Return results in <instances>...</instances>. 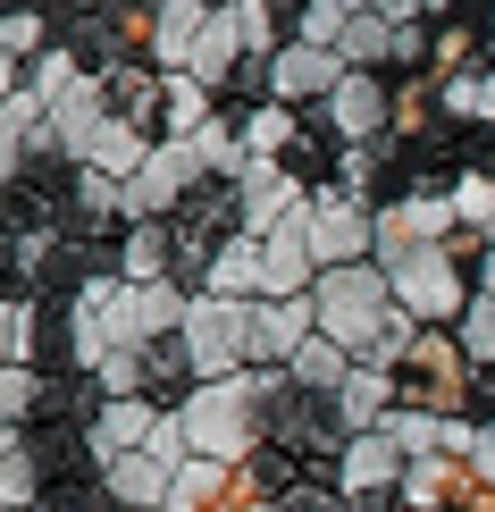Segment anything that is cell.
<instances>
[{
	"label": "cell",
	"instance_id": "cell-1",
	"mask_svg": "<svg viewBox=\"0 0 495 512\" xmlns=\"http://www.w3.org/2000/svg\"><path fill=\"white\" fill-rule=\"evenodd\" d=\"M177 420H185V437H193V462H227V471L261 462V445H269V370L193 387L177 403Z\"/></svg>",
	"mask_w": 495,
	"mask_h": 512
},
{
	"label": "cell",
	"instance_id": "cell-23",
	"mask_svg": "<svg viewBox=\"0 0 495 512\" xmlns=\"http://www.w3.org/2000/svg\"><path fill=\"white\" fill-rule=\"evenodd\" d=\"M487 445H495V420H487Z\"/></svg>",
	"mask_w": 495,
	"mask_h": 512
},
{
	"label": "cell",
	"instance_id": "cell-19",
	"mask_svg": "<svg viewBox=\"0 0 495 512\" xmlns=\"http://www.w3.org/2000/svg\"><path fill=\"white\" fill-rule=\"evenodd\" d=\"M42 403V378L34 370H0V429H26Z\"/></svg>",
	"mask_w": 495,
	"mask_h": 512
},
{
	"label": "cell",
	"instance_id": "cell-22",
	"mask_svg": "<svg viewBox=\"0 0 495 512\" xmlns=\"http://www.w3.org/2000/svg\"><path fill=\"white\" fill-rule=\"evenodd\" d=\"M252 512H277V504H252Z\"/></svg>",
	"mask_w": 495,
	"mask_h": 512
},
{
	"label": "cell",
	"instance_id": "cell-14",
	"mask_svg": "<svg viewBox=\"0 0 495 512\" xmlns=\"http://www.w3.org/2000/svg\"><path fill=\"white\" fill-rule=\"evenodd\" d=\"M353 370H361V361L344 353V345H328V336H311V345L286 361V378H294L303 395H344V387H353Z\"/></svg>",
	"mask_w": 495,
	"mask_h": 512
},
{
	"label": "cell",
	"instance_id": "cell-15",
	"mask_svg": "<svg viewBox=\"0 0 495 512\" xmlns=\"http://www.w3.org/2000/svg\"><path fill=\"white\" fill-rule=\"evenodd\" d=\"M336 412H344V429H353V437L386 429V412H395V378H386V370H353V387L336 395Z\"/></svg>",
	"mask_w": 495,
	"mask_h": 512
},
{
	"label": "cell",
	"instance_id": "cell-9",
	"mask_svg": "<svg viewBox=\"0 0 495 512\" xmlns=\"http://www.w3.org/2000/svg\"><path fill=\"white\" fill-rule=\"evenodd\" d=\"M328 126L344 143H386V135H395V93H386V76L353 68L336 84V101H328Z\"/></svg>",
	"mask_w": 495,
	"mask_h": 512
},
{
	"label": "cell",
	"instance_id": "cell-13",
	"mask_svg": "<svg viewBox=\"0 0 495 512\" xmlns=\"http://www.w3.org/2000/svg\"><path fill=\"white\" fill-rule=\"evenodd\" d=\"M101 496H110L118 512H168V496H177V471L152 454H118L110 471H101Z\"/></svg>",
	"mask_w": 495,
	"mask_h": 512
},
{
	"label": "cell",
	"instance_id": "cell-2",
	"mask_svg": "<svg viewBox=\"0 0 495 512\" xmlns=\"http://www.w3.org/2000/svg\"><path fill=\"white\" fill-rule=\"evenodd\" d=\"M311 311H319V336H328V345H344L353 361H370L403 303H395V277H386L378 261H353V269H328L311 286Z\"/></svg>",
	"mask_w": 495,
	"mask_h": 512
},
{
	"label": "cell",
	"instance_id": "cell-21",
	"mask_svg": "<svg viewBox=\"0 0 495 512\" xmlns=\"http://www.w3.org/2000/svg\"><path fill=\"white\" fill-rule=\"evenodd\" d=\"M479 294L495 303V244H487V261H479Z\"/></svg>",
	"mask_w": 495,
	"mask_h": 512
},
{
	"label": "cell",
	"instance_id": "cell-7",
	"mask_svg": "<svg viewBox=\"0 0 495 512\" xmlns=\"http://www.w3.org/2000/svg\"><path fill=\"white\" fill-rule=\"evenodd\" d=\"M252 504H269L261 479H252V462L244 471H227V462H185L177 496H168V512H252Z\"/></svg>",
	"mask_w": 495,
	"mask_h": 512
},
{
	"label": "cell",
	"instance_id": "cell-18",
	"mask_svg": "<svg viewBox=\"0 0 495 512\" xmlns=\"http://www.w3.org/2000/svg\"><path fill=\"white\" fill-rule=\"evenodd\" d=\"M445 118H479V126H495V68L445 84Z\"/></svg>",
	"mask_w": 495,
	"mask_h": 512
},
{
	"label": "cell",
	"instance_id": "cell-12",
	"mask_svg": "<svg viewBox=\"0 0 495 512\" xmlns=\"http://www.w3.org/2000/svg\"><path fill=\"white\" fill-rule=\"evenodd\" d=\"M160 420H168L160 403H143V395H110V403L93 412V454H101V471H110L118 454H143Z\"/></svg>",
	"mask_w": 495,
	"mask_h": 512
},
{
	"label": "cell",
	"instance_id": "cell-8",
	"mask_svg": "<svg viewBox=\"0 0 495 512\" xmlns=\"http://www.w3.org/2000/svg\"><path fill=\"white\" fill-rule=\"evenodd\" d=\"M353 76L336 51H311V42H286L269 68V101H286V110H311V101H336V84Z\"/></svg>",
	"mask_w": 495,
	"mask_h": 512
},
{
	"label": "cell",
	"instance_id": "cell-4",
	"mask_svg": "<svg viewBox=\"0 0 495 512\" xmlns=\"http://www.w3.org/2000/svg\"><path fill=\"white\" fill-rule=\"evenodd\" d=\"M386 277H395V303L412 311L420 328H462V319H470V303H479V277H462L454 244L412 252V261H395Z\"/></svg>",
	"mask_w": 495,
	"mask_h": 512
},
{
	"label": "cell",
	"instance_id": "cell-17",
	"mask_svg": "<svg viewBox=\"0 0 495 512\" xmlns=\"http://www.w3.org/2000/svg\"><path fill=\"white\" fill-rule=\"evenodd\" d=\"M51 42V17L42 9H9L0 17V51H9V84H17V68H26V51H42Z\"/></svg>",
	"mask_w": 495,
	"mask_h": 512
},
{
	"label": "cell",
	"instance_id": "cell-3",
	"mask_svg": "<svg viewBox=\"0 0 495 512\" xmlns=\"http://www.w3.org/2000/svg\"><path fill=\"white\" fill-rule=\"evenodd\" d=\"M185 353H193V370H202V387H210V378L261 370V303L193 294V311H185Z\"/></svg>",
	"mask_w": 495,
	"mask_h": 512
},
{
	"label": "cell",
	"instance_id": "cell-6",
	"mask_svg": "<svg viewBox=\"0 0 495 512\" xmlns=\"http://www.w3.org/2000/svg\"><path fill=\"white\" fill-rule=\"evenodd\" d=\"M210 177V160H202V143H160L152 160H143V177L126 185V227H152V219H177L185 194Z\"/></svg>",
	"mask_w": 495,
	"mask_h": 512
},
{
	"label": "cell",
	"instance_id": "cell-11",
	"mask_svg": "<svg viewBox=\"0 0 495 512\" xmlns=\"http://www.w3.org/2000/svg\"><path fill=\"white\" fill-rule=\"evenodd\" d=\"M210 17H219L210 0H152V68H160V76H185V68H193Z\"/></svg>",
	"mask_w": 495,
	"mask_h": 512
},
{
	"label": "cell",
	"instance_id": "cell-20",
	"mask_svg": "<svg viewBox=\"0 0 495 512\" xmlns=\"http://www.w3.org/2000/svg\"><path fill=\"white\" fill-rule=\"evenodd\" d=\"M462 353H470V370H495V303L479 294V303H470V319H462Z\"/></svg>",
	"mask_w": 495,
	"mask_h": 512
},
{
	"label": "cell",
	"instance_id": "cell-5",
	"mask_svg": "<svg viewBox=\"0 0 495 512\" xmlns=\"http://www.w3.org/2000/svg\"><path fill=\"white\" fill-rule=\"evenodd\" d=\"M311 252L319 269H353V261H378V210L344 185H319L311 194Z\"/></svg>",
	"mask_w": 495,
	"mask_h": 512
},
{
	"label": "cell",
	"instance_id": "cell-16",
	"mask_svg": "<svg viewBox=\"0 0 495 512\" xmlns=\"http://www.w3.org/2000/svg\"><path fill=\"white\" fill-rule=\"evenodd\" d=\"M353 17H361L353 0H303V9H294V42H311V51H336Z\"/></svg>",
	"mask_w": 495,
	"mask_h": 512
},
{
	"label": "cell",
	"instance_id": "cell-10",
	"mask_svg": "<svg viewBox=\"0 0 495 512\" xmlns=\"http://www.w3.org/2000/svg\"><path fill=\"white\" fill-rule=\"evenodd\" d=\"M261 252H269V294L261 303H303V286H319V252H311V210H294L277 236H261Z\"/></svg>",
	"mask_w": 495,
	"mask_h": 512
}]
</instances>
